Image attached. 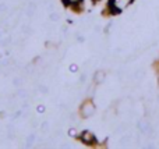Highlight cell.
<instances>
[{"label":"cell","instance_id":"cell-1","mask_svg":"<svg viewBox=\"0 0 159 149\" xmlns=\"http://www.w3.org/2000/svg\"><path fill=\"white\" fill-rule=\"evenodd\" d=\"M82 110H84L85 116H91V114L94 113V110H95V109H94V106H92L91 103H87V105L84 106V109H82Z\"/></svg>","mask_w":159,"mask_h":149},{"label":"cell","instance_id":"cell-2","mask_svg":"<svg viewBox=\"0 0 159 149\" xmlns=\"http://www.w3.org/2000/svg\"><path fill=\"white\" fill-rule=\"evenodd\" d=\"M82 137H84V141H85V142H88V144L94 141V138H92V135L89 134V132H84V135H82Z\"/></svg>","mask_w":159,"mask_h":149},{"label":"cell","instance_id":"cell-3","mask_svg":"<svg viewBox=\"0 0 159 149\" xmlns=\"http://www.w3.org/2000/svg\"><path fill=\"white\" fill-rule=\"evenodd\" d=\"M103 77H105V75H103V73H98V74L95 75V79L98 82H102L103 81Z\"/></svg>","mask_w":159,"mask_h":149},{"label":"cell","instance_id":"cell-4","mask_svg":"<svg viewBox=\"0 0 159 149\" xmlns=\"http://www.w3.org/2000/svg\"><path fill=\"white\" fill-rule=\"evenodd\" d=\"M50 18H52V20H54V21H56V20H59V15H57V14H52V15H50Z\"/></svg>","mask_w":159,"mask_h":149}]
</instances>
